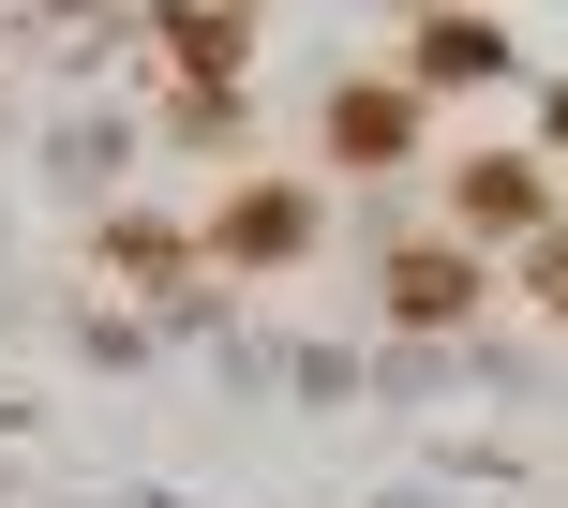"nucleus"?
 <instances>
[{
    "label": "nucleus",
    "instance_id": "nucleus-1",
    "mask_svg": "<svg viewBox=\"0 0 568 508\" xmlns=\"http://www.w3.org/2000/svg\"><path fill=\"white\" fill-rule=\"evenodd\" d=\"M449 225H464V254L479 240H539L554 225V150H479V165H449Z\"/></svg>",
    "mask_w": 568,
    "mask_h": 508
},
{
    "label": "nucleus",
    "instance_id": "nucleus-2",
    "mask_svg": "<svg viewBox=\"0 0 568 508\" xmlns=\"http://www.w3.org/2000/svg\"><path fill=\"white\" fill-rule=\"evenodd\" d=\"M210 254H225V270H300L314 254V195L300 180H240V195L210 210Z\"/></svg>",
    "mask_w": 568,
    "mask_h": 508
},
{
    "label": "nucleus",
    "instance_id": "nucleus-3",
    "mask_svg": "<svg viewBox=\"0 0 568 508\" xmlns=\"http://www.w3.org/2000/svg\"><path fill=\"white\" fill-rule=\"evenodd\" d=\"M479 284H494V254L404 240V254H389V329H464V314H479Z\"/></svg>",
    "mask_w": 568,
    "mask_h": 508
},
{
    "label": "nucleus",
    "instance_id": "nucleus-4",
    "mask_svg": "<svg viewBox=\"0 0 568 508\" xmlns=\"http://www.w3.org/2000/svg\"><path fill=\"white\" fill-rule=\"evenodd\" d=\"M419 150V90L404 75H344L329 90V165H404Z\"/></svg>",
    "mask_w": 568,
    "mask_h": 508
},
{
    "label": "nucleus",
    "instance_id": "nucleus-5",
    "mask_svg": "<svg viewBox=\"0 0 568 508\" xmlns=\"http://www.w3.org/2000/svg\"><path fill=\"white\" fill-rule=\"evenodd\" d=\"M509 30H494V16H419V60H404V90H419V105H434V90H464V75H509Z\"/></svg>",
    "mask_w": 568,
    "mask_h": 508
},
{
    "label": "nucleus",
    "instance_id": "nucleus-6",
    "mask_svg": "<svg viewBox=\"0 0 568 508\" xmlns=\"http://www.w3.org/2000/svg\"><path fill=\"white\" fill-rule=\"evenodd\" d=\"M165 45H180V75H225V60H240V16H165Z\"/></svg>",
    "mask_w": 568,
    "mask_h": 508
},
{
    "label": "nucleus",
    "instance_id": "nucleus-7",
    "mask_svg": "<svg viewBox=\"0 0 568 508\" xmlns=\"http://www.w3.org/2000/svg\"><path fill=\"white\" fill-rule=\"evenodd\" d=\"M524 284H539V299L568 314V225H539V240H524Z\"/></svg>",
    "mask_w": 568,
    "mask_h": 508
},
{
    "label": "nucleus",
    "instance_id": "nucleus-8",
    "mask_svg": "<svg viewBox=\"0 0 568 508\" xmlns=\"http://www.w3.org/2000/svg\"><path fill=\"white\" fill-rule=\"evenodd\" d=\"M554 150H568V90H554Z\"/></svg>",
    "mask_w": 568,
    "mask_h": 508
}]
</instances>
